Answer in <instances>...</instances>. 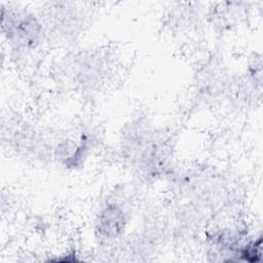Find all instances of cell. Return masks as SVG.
<instances>
[{
	"instance_id": "obj_1",
	"label": "cell",
	"mask_w": 263,
	"mask_h": 263,
	"mask_svg": "<svg viewBox=\"0 0 263 263\" xmlns=\"http://www.w3.org/2000/svg\"><path fill=\"white\" fill-rule=\"evenodd\" d=\"M2 27L7 38L22 46H35L41 38V23L31 12L7 11L2 13Z\"/></svg>"
},
{
	"instance_id": "obj_2",
	"label": "cell",
	"mask_w": 263,
	"mask_h": 263,
	"mask_svg": "<svg viewBox=\"0 0 263 263\" xmlns=\"http://www.w3.org/2000/svg\"><path fill=\"white\" fill-rule=\"evenodd\" d=\"M96 223L100 235L106 238H115L125 229L126 214L120 205L109 203L100 211Z\"/></svg>"
}]
</instances>
